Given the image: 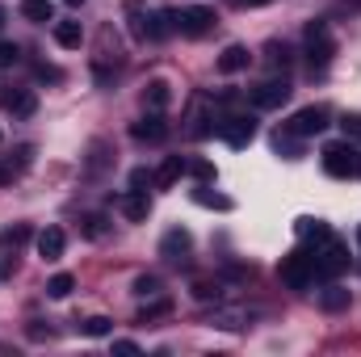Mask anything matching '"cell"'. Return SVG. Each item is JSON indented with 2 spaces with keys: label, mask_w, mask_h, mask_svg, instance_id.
<instances>
[{
  "label": "cell",
  "mask_w": 361,
  "mask_h": 357,
  "mask_svg": "<svg viewBox=\"0 0 361 357\" xmlns=\"http://www.w3.org/2000/svg\"><path fill=\"white\" fill-rule=\"evenodd\" d=\"M324 169H328L332 177H341V181L361 177V143H353V139L328 143V147H324Z\"/></svg>",
  "instance_id": "6da1fadb"
},
{
  "label": "cell",
  "mask_w": 361,
  "mask_h": 357,
  "mask_svg": "<svg viewBox=\"0 0 361 357\" xmlns=\"http://www.w3.org/2000/svg\"><path fill=\"white\" fill-rule=\"evenodd\" d=\"M257 307H248V303H214V311L206 315V324L210 328H223V332H244V328H252L257 324Z\"/></svg>",
  "instance_id": "7a4b0ae2"
},
{
  "label": "cell",
  "mask_w": 361,
  "mask_h": 357,
  "mask_svg": "<svg viewBox=\"0 0 361 357\" xmlns=\"http://www.w3.org/2000/svg\"><path fill=\"white\" fill-rule=\"evenodd\" d=\"M315 277H341L345 269H349V248L336 240V236H328V240H319V248H315Z\"/></svg>",
  "instance_id": "3957f363"
},
{
  "label": "cell",
  "mask_w": 361,
  "mask_h": 357,
  "mask_svg": "<svg viewBox=\"0 0 361 357\" xmlns=\"http://www.w3.org/2000/svg\"><path fill=\"white\" fill-rule=\"evenodd\" d=\"M328 109L324 105H307V109H298L290 122H286V135H294V139H311V135H324L328 131Z\"/></svg>",
  "instance_id": "277c9868"
},
{
  "label": "cell",
  "mask_w": 361,
  "mask_h": 357,
  "mask_svg": "<svg viewBox=\"0 0 361 357\" xmlns=\"http://www.w3.org/2000/svg\"><path fill=\"white\" fill-rule=\"evenodd\" d=\"M281 282H286L290 290H307V286L315 282V261H311L307 253H290V257L281 261Z\"/></svg>",
  "instance_id": "5b68a950"
},
{
  "label": "cell",
  "mask_w": 361,
  "mask_h": 357,
  "mask_svg": "<svg viewBox=\"0 0 361 357\" xmlns=\"http://www.w3.org/2000/svg\"><path fill=\"white\" fill-rule=\"evenodd\" d=\"M219 135H223L231 147H248V143L257 139V118H252V114H231V118L219 122Z\"/></svg>",
  "instance_id": "8992f818"
},
{
  "label": "cell",
  "mask_w": 361,
  "mask_h": 357,
  "mask_svg": "<svg viewBox=\"0 0 361 357\" xmlns=\"http://www.w3.org/2000/svg\"><path fill=\"white\" fill-rule=\"evenodd\" d=\"M307 55H311V63H315V68H324V63L336 55V42H332V34H328V25H324V21H315V25L307 30Z\"/></svg>",
  "instance_id": "52a82bcc"
},
{
  "label": "cell",
  "mask_w": 361,
  "mask_h": 357,
  "mask_svg": "<svg viewBox=\"0 0 361 357\" xmlns=\"http://www.w3.org/2000/svg\"><path fill=\"white\" fill-rule=\"evenodd\" d=\"M189 248H193V240H189L185 227H173V231L160 240V257H164L169 265H189Z\"/></svg>",
  "instance_id": "ba28073f"
},
{
  "label": "cell",
  "mask_w": 361,
  "mask_h": 357,
  "mask_svg": "<svg viewBox=\"0 0 361 357\" xmlns=\"http://www.w3.org/2000/svg\"><path fill=\"white\" fill-rule=\"evenodd\" d=\"M210 25H214V8L193 4V8H180V13H177V30H180V34H189V38H202Z\"/></svg>",
  "instance_id": "9c48e42d"
},
{
  "label": "cell",
  "mask_w": 361,
  "mask_h": 357,
  "mask_svg": "<svg viewBox=\"0 0 361 357\" xmlns=\"http://www.w3.org/2000/svg\"><path fill=\"white\" fill-rule=\"evenodd\" d=\"M290 80H265V85H257L252 89V105L257 109H281L286 101H290Z\"/></svg>",
  "instance_id": "30bf717a"
},
{
  "label": "cell",
  "mask_w": 361,
  "mask_h": 357,
  "mask_svg": "<svg viewBox=\"0 0 361 357\" xmlns=\"http://www.w3.org/2000/svg\"><path fill=\"white\" fill-rule=\"evenodd\" d=\"M214 114H210V101L206 97H197L193 101V109H189V126H185V135L189 139H206V135H214Z\"/></svg>",
  "instance_id": "8fae6325"
},
{
  "label": "cell",
  "mask_w": 361,
  "mask_h": 357,
  "mask_svg": "<svg viewBox=\"0 0 361 357\" xmlns=\"http://www.w3.org/2000/svg\"><path fill=\"white\" fill-rule=\"evenodd\" d=\"M0 105H4L13 118H30V114L38 109V97H34V89H4V85H0Z\"/></svg>",
  "instance_id": "7c38bea8"
},
{
  "label": "cell",
  "mask_w": 361,
  "mask_h": 357,
  "mask_svg": "<svg viewBox=\"0 0 361 357\" xmlns=\"http://www.w3.org/2000/svg\"><path fill=\"white\" fill-rule=\"evenodd\" d=\"M130 135H135L139 143H164V135H169V122H164V118L152 109L147 118H139V122L130 126Z\"/></svg>",
  "instance_id": "4fadbf2b"
},
{
  "label": "cell",
  "mask_w": 361,
  "mask_h": 357,
  "mask_svg": "<svg viewBox=\"0 0 361 357\" xmlns=\"http://www.w3.org/2000/svg\"><path fill=\"white\" fill-rule=\"evenodd\" d=\"M169 34H177V8H156V13H147V38L160 42V38H169Z\"/></svg>",
  "instance_id": "5bb4252c"
},
{
  "label": "cell",
  "mask_w": 361,
  "mask_h": 357,
  "mask_svg": "<svg viewBox=\"0 0 361 357\" xmlns=\"http://www.w3.org/2000/svg\"><path fill=\"white\" fill-rule=\"evenodd\" d=\"M63 248H68L63 227H47V231H38V257H42V261H59Z\"/></svg>",
  "instance_id": "9a60e30c"
},
{
  "label": "cell",
  "mask_w": 361,
  "mask_h": 357,
  "mask_svg": "<svg viewBox=\"0 0 361 357\" xmlns=\"http://www.w3.org/2000/svg\"><path fill=\"white\" fill-rule=\"evenodd\" d=\"M118 206H122V214H126L130 223H143V219H147V210H152V202H147V193H143V189L122 193V202H118Z\"/></svg>",
  "instance_id": "2e32d148"
},
{
  "label": "cell",
  "mask_w": 361,
  "mask_h": 357,
  "mask_svg": "<svg viewBox=\"0 0 361 357\" xmlns=\"http://www.w3.org/2000/svg\"><path fill=\"white\" fill-rule=\"evenodd\" d=\"M189 294H193L197 303H223V298H227V286H223L219 277H214V282H210V277H202V282H193V286H189Z\"/></svg>",
  "instance_id": "e0dca14e"
},
{
  "label": "cell",
  "mask_w": 361,
  "mask_h": 357,
  "mask_svg": "<svg viewBox=\"0 0 361 357\" xmlns=\"http://www.w3.org/2000/svg\"><path fill=\"white\" fill-rule=\"evenodd\" d=\"M109 160H114V147H109L105 139H92V143H89V160H85V173H89V177H97Z\"/></svg>",
  "instance_id": "ac0fdd59"
},
{
  "label": "cell",
  "mask_w": 361,
  "mask_h": 357,
  "mask_svg": "<svg viewBox=\"0 0 361 357\" xmlns=\"http://www.w3.org/2000/svg\"><path fill=\"white\" fill-rule=\"evenodd\" d=\"M55 42H59V47H68V51H76V47L85 42L80 21H55Z\"/></svg>",
  "instance_id": "d6986e66"
},
{
  "label": "cell",
  "mask_w": 361,
  "mask_h": 357,
  "mask_svg": "<svg viewBox=\"0 0 361 357\" xmlns=\"http://www.w3.org/2000/svg\"><path fill=\"white\" fill-rule=\"evenodd\" d=\"M248 59H252V55H248V47H227V51L219 55V72H227V76H231V72H244V68H248Z\"/></svg>",
  "instance_id": "ffe728a7"
},
{
  "label": "cell",
  "mask_w": 361,
  "mask_h": 357,
  "mask_svg": "<svg viewBox=\"0 0 361 357\" xmlns=\"http://www.w3.org/2000/svg\"><path fill=\"white\" fill-rule=\"evenodd\" d=\"M349 303H353V294H349L345 286H336V282L319 294V307H324V311H349Z\"/></svg>",
  "instance_id": "44dd1931"
},
{
  "label": "cell",
  "mask_w": 361,
  "mask_h": 357,
  "mask_svg": "<svg viewBox=\"0 0 361 357\" xmlns=\"http://www.w3.org/2000/svg\"><path fill=\"white\" fill-rule=\"evenodd\" d=\"M169 97H173V92H169V85H164V80H152V85L143 89V105H147V109H156V114H164Z\"/></svg>",
  "instance_id": "7402d4cb"
},
{
  "label": "cell",
  "mask_w": 361,
  "mask_h": 357,
  "mask_svg": "<svg viewBox=\"0 0 361 357\" xmlns=\"http://www.w3.org/2000/svg\"><path fill=\"white\" fill-rule=\"evenodd\" d=\"M21 17L25 21H55V4L51 0H21Z\"/></svg>",
  "instance_id": "603a6c76"
},
{
  "label": "cell",
  "mask_w": 361,
  "mask_h": 357,
  "mask_svg": "<svg viewBox=\"0 0 361 357\" xmlns=\"http://www.w3.org/2000/svg\"><path fill=\"white\" fill-rule=\"evenodd\" d=\"M180 173H185V160H180V156H169V160H164V169L156 173V185H160V189H169V185H177Z\"/></svg>",
  "instance_id": "cb8c5ba5"
},
{
  "label": "cell",
  "mask_w": 361,
  "mask_h": 357,
  "mask_svg": "<svg viewBox=\"0 0 361 357\" xmlns=\"http://www.w3.org/2000/svg\"><path fill=\"white\" fill-rule=\"evenodd\" d=\"M298 236H302V240H315V244H319V240H328L332 231H328V223H319V219H298Z\"/></svg>",
  "instance_id": "d4e9b609"
},
{
  "label": "cell",
  "mask_w": 361,
  "mask_h": 357,
  "mask_svg": "<svg viewBox=\"0 0 361 357\" xmlns=\"http://www.w3.org/2000/svg\"><path fill=\"white\" fill-rule=\"evenodd\" d=\"M72 290H76V277H72V273H55V277L47 282V294H51V298H68Z\"/></svg>",
  "instance_id": "484cf974"
},
{
  "label": "cell",
  "mask_w": 361,
  "mask_h": 357,
  "mask_svg": "<svg viewBox=\"0 0 361 357\" xmlns=\"http://www.w3.org/2000/svg\"><path fill=\"white\" fill-rule=\"evenodd\" d=\"M25 240H30V227H25V223H17V227L0 231V244H4V248H21Z\"/></svg>",
  "instance_id": "4316f807"
},
{
  "label": "cell",
  "mask_w": 361,
  "mask_h": 357,
  "mask_svg": "<svg viewBox=\"0 0 361 357\" xmlns=\"http://www.w3.org/2000/svg\"><path fill=\"white\" fill-rule=\"evenodd\" d=\"M135 294H139V298H160V277L143 273V277L135 282Z\"/></svg>",
  "instance_id": "83f0119b"
},
{
  "label": "cell",
  "mask_w": 361,
  "mask_h": 357,
  "mask_svg": "<svg viewBox=\"0 0 361 357\" xmlns=\"http://www.w3.org/2000/svg\"><path fill=\"white\" fill-rule=\"evenodd\" d=\"M105 231H109V219L105 214H85V236L89 240H101Z\"/></svg>",
  "instance_id": "f1b7e54d"
},
{
  "label": "cell",
  "mask_w": 361,
  "mask_h": 357,
  "mask_svg": "<svg viewBox=\"0 0 361 357\" xmlns=\"http://www.w3.org/2000/svg\"><path fill=\"white\" fill-rule=\"evenodd\" d=\"M80 328H85V337H109L114 320H105V315H92V320H85Z\"/></svg>",
  "instance_id": "f546056e"
},
{
  "label": "cell",
  "mask_w": 361,
  "mask_h": 357,
  "mask_svg": "<svg viewBox=\"0 0 361 357\" xmlns=\"http://www.w3.org/2000/svg\"><path fill=\"white\" fill-rule=\"evenodd\" d=\"M17 59H21V47H17V42H8V38H0V72H4V68H13Z\"/></svg>",
  "instance_id": "4dcf8cb0"
},
{
  "label": "cell",
  "mask_w": 361,
  "mask_h": 357,
  "mask_svg": "<svg viewBox=\"0 0 361 357\" xmlns=\"http://www.w3.org/2000/svg\"><path fill=\"white\" fill-rule=\"evenodd\" d=\"M147 185H156V177H152L147 169H135V173H130V189H143V193H147Z\"/></svg>",
  "instance_id": "1f68e13d"
},
{
  "label": "cell",
  "mask_w": 361,
  "mask_h": 357,
  "mask_svg": "<svg viewBox=\"0 0 361 357\" xmlns=\"http://www.w3.org/2000/svg\"><path fill=\"white\" fill-rule=\"evenodd\" d=\"M269 63H273V68H286V63H290V51L273 42V47H269Z\"/></svg>",
  "instance_id": "d6a6232c"
},
{
  "label": "cell",
  "mask_w": 361,
  "mask_h": 357,
  "mask_svg": "<svg viewBox=\"0 0 361 357\" xmlns=\"http://www.w3.org/2000/svg\"><path fill=\"white\" fill-rule=\"evenodd\" d=\"M345 131H349V139H353V143H361V114L345 118Z\"/></svg>",
  "instance_id": "836d02e7"
},
{
  "label": "cell",
  "mask_w": 361,
  "mask_h": 357,
  "mask_svg": "<svg viewBox=\"0 0 361 357\" xmlns=\"http://www.w3.org/2000/svg\"><path fill=\"white\" fill-rule=\"evenodd\" d=\"M185 169H189L193 177H202V181H210V177H214V169H210L206 160H197V164H185Z\"/></svg>",
  "instance_id": "e575fe53"
},
{
  "label": "cell",
  "mask_w": 361,
  "mask_h": 357,
  "mask_svg": "<svg viewBox=\"0 0 361 357\" xmlns=\"http://www.w3.org/2000/svg\"><path fill=\"white\" fill-rule=\"evenodd\" d=\"M34 72H38V80H59V72H55V68H47V63H38Z\"/></svg>",
  "instance_id": "d590c367"
},
{
  "label": "cell",
  "mask_w": 361,
  "mask_h": 357,
  "mask_svg": "<svg viewBox=\"0 0 361 357\" xmlns=\"http://www.w3.org/2000/svg\"><path fill=\"white\" fill-rule=\"evenodd\" d=\"M202 206H227V198H214V193H197Z\"/></svg>",
  "instance_id": "8d00e7d4"
},
{
  "label": "cell",
  "mask_w": 361,
  "mask_h": 357,
  "mask_svg": "<svg viewBox=\"0 0 361 357\" xmlns=\"http://www.w3.org/2000/svg\"><path fill=\"white\" fill-rule=\"evenodd\" d=\"M114 353H139V345L135 341H114Z\"/></svg>",
  "instance_id": "74e56055"
},
{
  "label": "cell",
  "mask_w": 361,
  "mask_h": 357,
  "mask_svg": "<svg viewBox=\"0 0 361 357\" xmlns=\"http://www.w3.org/2000/svg\"><path fill=\"white\" fill-rule=\"evenodd\" d=\"M63 4H72V8H80V4H85V0H63Z\"/></svg>",
  "instance_id": "f35d334b"
},
{
  "label": "cell",
  "mask_w": 361,
  "mask_h": 357,
  "mask_svg": "<svg viewBox=\"0 0 361 357\" xmlns=\"http://www.w3.org/2000/svg\"><path fill=\"white\" fill-rule=\"evenodd\" d=\"M244 4H252V8H257V4H269V0H244Z\"/></svg>",
  "instance_id": "ab89813d"
},
{
  "label": "cell",
  "mask_w": 361,
  "mask_h": 357,
  "mask_svg": "<svg viewBox=\"0 0 361 357\" xmlns=\"http://www.w3.org/2000/svg\"><path fill=\"white\" fill-rule=\"evenodd\" d=\"M357 244H361V227H357Z\"/></svg>",
  "instance_id": "60d3db41"
},
{
  "label": "cell",
  "mask_w": 361,
  "mask_h": 357,
  "mask_svg": "<svg viewBox=\"0 0 361 357\" xmlns=\"http://www.w3.org/2000/svg\"><path fill=\"white\" fill-rule=\"evenodd\" d=\"M0 25H4V13H0Z\"/></svg>",
  "instance_id": "b9f144b4"
}]
</instances>
